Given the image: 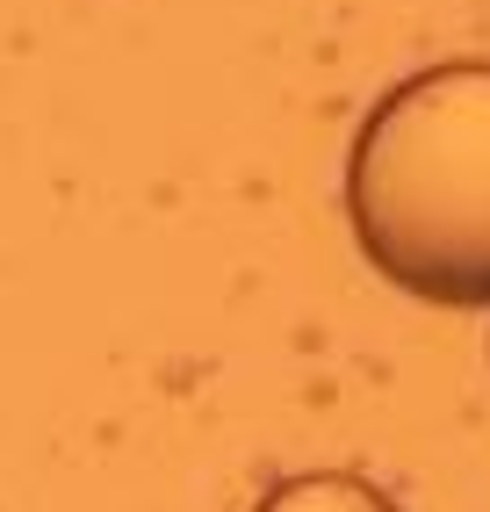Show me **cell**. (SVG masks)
I'll use <instances>...</instances> for the list:
<instances>
[{
  "label": "cell",
  "instance_id": "obj_1",
  "mask_svg": "<svg viewBox=\"0 0 490 512\" xmlns=\"http://www.w3.org/2000/svg\"><path fill=\"white\" fill-rule=\"evenodd\" d=\"M346 217L397 289L490 303V65H433L382 94L346 152Z\"/></svg>",
  "mask_w": 490,
  "mask_h": 512
},
{
  "label": "cell",
  "instance_id": "obj_2",
  "mask_svg": "<svg viewBox=\"0 0 490 512\" xmlns=\"http://www.w3.org/2000/svg\"><path fill=\"white\" fill-rule=\"evenodd\" d=\"M253 512H397V498L382 484H368V476L318 469V476H289V484H274Z\"/></svg>",
  "mask_w": 490,
  "mask_h": 512
}]
</instances>
